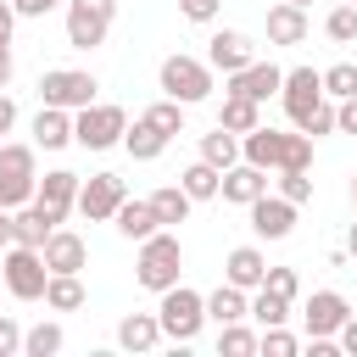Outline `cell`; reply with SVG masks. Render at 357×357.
Returning <instances> with one entry per match:
<instances>
[{
  "label": "cell",
  "instance_id": "8",
  "mask_svg": "<svg viewBox=\"0 0 357 357\" xmlns=\"http://www.w3.org/2000/svg\"><path fill=\"white\" fill-rule=\"evenodd\" d=\"M95 73H84V67H50L45 78H39V100L45 106H61V112H78V106H89L95 100Z\"/></svg>",
  "mask_w": 357,
  "mask_h": 357
},
{
  "label": "cell",
  "instance_id": "16",
  "mask_svg": "<svg viewBox=\"0 0 357 357\" xmlns=\"http://www.w3.org/2000/svg\"><path fill=\"white\" fill-rule=\"evenodd\" d=\"M279 78H284V73H279L273 61H245L240 73H229V95H245V100L262 106L268 95H279Z\"/></svg>",
  "mask_w": 357,
  "mask_h": 357
},
{
  "label": "cell",
  "instance_id": "14",
  "mask_svg": "<svg viewBox=\"0 0 357 357\" xmlns=\"http://www.w3.org/2000/svg\"><path fill=\"white\" fill-rule=\"evenodd\" d=\"M218 195L234 201V206H251L257 195H268V167H257V162H234V167H223Z\"/></svg>",
  "mask_w": 357,
  "mask_h": 357
},
{
  "label": "cell",
  "instance_id": "53",
  "mask_svg": "<svg viewBox=\"0 0 357 357\" xmlns=\"http://www.w3.org/2000/svg\"><path fill=\"white\" fill-rule=\"evenodd\" d=\"M346 6H357V0H346Z\"/></svg>",
  "mask_w": 357,
  "mask_h": 357
},
{
  "label": "cell",
  "instance_id": "36",
  "mask_svg": "<svg viewBox=\"0 0 357 357\" xmlns=\"http://www.w3.org/2000/svg\"><path fill=\"white\" fill-rule=\"evenodd\" d=\"M145 123H156V128H162V134H167V139H173V134H184V106H178V100H167V95H162V100H156V106H145Z\"/></svg>",
  "mask_w": 357,
  "mask_h": 357
},
{
  "label": "cell",
  "instance_id": "44",
  "mask_svg": "<svg viewBox=\"0 0 357 357\" xmlns=\"http://www.w3.org/2000/svg\"><path fill=\"white\" fill-rule=\"evenodd\" d=\"M335 346H340L346 357H357V312H346V324L335 329Z\"/></svg>",
  "mask_w": 357,
  "mask_h": 357
},
{
  "label": "cell",
  "instance_id": "40",
  "mask_svg": "<svg viewBox=\"0 0 357 357\" xmlns=\"http://www.w3.org/2000/svg\"><path fill=\"white\" fill-rule=\"evenodd\" d=\"M262 290L296 301V296H301V273H296V268H268V273H262Z\"/></svg>",
  "mask_w": 357,
  "mask_h": 357
},
{
  "label": "cell",
  "instance_id": "20",
  "mask_svg": "<svg viewBox=\"0 0 357 357\" xmlns=\"http://www.w3.org/2000/svg\"><path fill=\"white\" fill-rule=\"evenodd\" d=\"M112 223H117V234H123V240H134V245H139V240H151V234L162 229V223H156V212H151V201H128V195H123V206L112 212Z\"/></svg>",
  "mask_w": 357,
  "mask_h": 357
},
{
  "label": "cell",
  "instance_id": "47",
  "mask_svg": "<svg viewBox=\"0 0 357 357\" xmlns=\"http://www.w3.org/2000/svg\"><path fill=\"white\" fill-rule=\"evenodd\" d=\"M11 123H17V106H11V95H6V89H0V139H6V134H11Z\"/></svg>",
  "mask_w": 357,
  "mask_h": 357
},
{
  "label": "cell",
  "instance_id": "25",
  "mask_svg": "<svg viewBox=\"0 0 357 357\" xmlns=\"http://www.w3.org/2000/svg\"><path fill=\"white\" fill-rule=\"evenodd\" d=\"M123 145H128V156H134V162H156V156L167 151V134H162L156 123L134 117V128H123Z\"/></svg>",
  "mask_w": 357,
  "mask_h": 357
},
{
  "label": "cell",
  "instance_id": "32",
  "mask_svg": "<svg viewBox=\"0 0 357 357\" xmlns=\"http://www.w3.org/2000/svg\"><path fill=\"white\" fill-rule=\"evenodd\" d=\"M61 324H33V329H22V351L28 357H56L61 351Z\"/></svg>",
  "mask_w": 357,
  "mask_h": 357
},
{
  "label": "cell",
  "instance_id": "11",
  "mask_svg": "<svg viewBox=\"0 0 357 357\" xmlns=\"http://www.w3.org/2000/svg\"><path fill=\"white\" fill-rule=\"evenodd\" d=\"M73 201H78V173H67V167H50V173L33 184V206H39L50 223H61V218L73 212Z\"/></svg>",
  "mask_w": 357,
  "mask_h": 357
},
{
  "label": "cell",
  "instance_id": "5",
  "mask_svg": "<svg viewBox=\"0 0 357 357\" xmlns=\"http://www.w3.org/2000/svg\"><path fill=\"white\" fill-rule=\"evenodd\" d=\"M156 84H162V95H167V100H178V106H195V100H206V95H212V67H206L201 56H184V50H173V56L162 61Z\"/></svg>",
  "mask_w": 357,
  "mask_h": 357
},
{
  "label": "cell",
  "instance_id": "3",
  "mask_svg": "<svg viewBox=\"0 0 357 357\" xmlns=\"http://www.w3.org/2000/svg\"><path fill=\"white\" fill-rule=\"evenodd\" d=\"M123 128H128V112L112 106V100H89V106L73 112V145H84V151H112V145H123Z\"/></svg>",
  "mask_w": 357,
  "mask_h": 357
},
{
  "label": "cell",
  "instance_id": "1",
  "mask_svg": "<svg viewBox=\"0 0 357 357\" xmlns=\"http://www.w3.org/2000/svg\"><path fill=\"white\" fill-rule=\"evenodd\" d=\"M240 162H257V167H312V139L301 128L279 134V128L257 123L251 134H240Z\"/></svg>",
  "mask_w": 357,
  "mask_h": 357
},
{
  "label": "cell",
  "instance_id": "17",
  "mask_svg": "<svg viewBox=\"0 0 357 357\" xmlns=\"http://www.w3.org/2000/svg\"><path fill=\"white\" fill-rule=\"evenodd\" d=\"M346 296L340 290H312L307 296V307H301V318H307V335H335L340 324H346Z\"/></svg>",
  "mask_w": 357,
  "mask_h": 357
},
{
  "label": "cell",
  "instance_id": "45",
  "mask_svg": "<svg viewBox=\"0 0 357 357\" xmlns=\"http://www.w3.org/2000/svg\"><path fill=\"white\" fill-rule=\"evenodd\" d=\"M56 6H61V0H11V11H17V17H50Z\"/></svg>",
  "mask_w": 357,
  "mask_h": 357
},
{
  "label": "cell",
  "instance_id": "46",
  "mask_svg": "<svg viewBox=\"0 0 357 357\" xmlns=\"http://www.w3.org/2000/svg\"><path fill=\"white\" fill-rule=\"evenodd\" d=\"M11 28H17V11L11 0H0V45H11Z\"/></svg>",
  "mask_w": 357,
  "mask_h": 357
},
{
  "label": "cell",
  "instance_id": "13",
  "mask_svg": "<svg viewBox=\"0 0 357 357\" xmlns=\"http://www.w3.org/2000/svg\"><path fill=\"white\" fill-rule=\"evenodd\" d=\"M245 212H251L257 240H290V229H296V201H284V195H257Z\"/></svg>",
  "mask_w": 357,
  "mask_h": 357
},
{
  "label": "cell",
  "instance_id": "15",
  "mask_svg": "<svg viewBox=\"0 0 357 357\" xmlns=\"http://www.w3.org/2000/svg\"><path fill=\"white\" fill-rule=\"evenodd\" d=\"M39 257H45V268H50V273H78V268L89 262V245H84L73 229H61V223H56V229H50V240L39 245Z\"/></svg>",
  "mask_w": 357,
  "mask_h": 357
},
{
  "label": "cell",
  "instance_id": "34",
  "mask_svg": "<svg viewBox=\"0 0 357 357\" xmlns=\"http://www.w3.org/2000/svg\"><path fill=\"white\" fill-rule=\"evenodd\" d=\"M218 351L223 357H251L257 351V335L245 324H218Z\"/></svg>",
  "mask_w": 357,
  "mask_h": 357
},
{
  "label": "cell",
  "instance_id": "6",
  "mask_svg": "<svg viewBox=\"0 0 357 357\" xmlns=\"http://www.w3.org/2000/svg\"><path fill=\"white\" fill-rule=\"evenodd\" d=\"M0 279H6V290H11L17 301H45V279H50V268H45V257H39L33 245H6V257H0Z\"/></svg>",
  "mask_w": 357,
  "mask_h": 357
},
{
  "label": "cell",
  "instance_id": "12",
  "mask_svg": "<svg viewBox=\"0 0 357 357\" xmlns=\"http://www.w3.org/2000/svg\"><path fill=\"white\" fill-rule=\"evenodd\" d=\"M279 100H284V112H290V123H301L318 100H324V78L312 73V67H290L284 78H279Z\"/></svg>",
  "mask_w": 357,
  "mask_h": 357
},
{
  "label": "cell",
  "instance_id": "4",
  "mask_svg": "<svg viewBox=\"0 0 357 357\" xmlns=\"http://www.w3.org/2000/svg\"><path fill=\"white\" fill-rule=\"evenodd\" d=\"M156 324H162L167 340L190 346L201 335V324H206V296H195L190 284H167L162 290V307H156Z\"/></svg>",
  "mask_w": 357,
  "mask_h": 357
},
{
  "label": "cell",
  "instance_id": "35",
  "mask_svg": "<svg viewBox=\"0 0 357 357\" xmlns=\"http://www.w3.org/2000/svg\"><path fill=\"white\" fill-rule=\"evenodd\" d=\"M324 33H329L335 45H357V6H346V0H340V6L324 17Z\"/></svg>",
  "mask_w": 357,
  "mask_h": 357
},
{
  "label": "cell",
  "instance_id": "22",
  "mask_svg": "<svg viewBox=\"0 0 357 357\" xmlns=\"http://www.w3.org/2000/svg\"><path fill=\"white\" fill-rule=\"evenodd\" d=\"M33 145H45V151L73 145V112H61V106H39V117H33Z\"/></svg>",
  "mask_w": 357,
  "mask_h": 357
},
{
  "label": "cell",
  "instance_id": "52",
  "mask_svg": "<svg viewBox=\"0 0 357 357\" xmlns=\"http://www.w3.org/2000/svg\"><path fill=\"white\" fill-rule=\"evenodd\" d=\"M290 6H301V11H307V6H312V0H290Z\"/></svg>",
  "mask_w": 357,
  "mask_h": 357
},
{
  "label": "cell",
  "instance_id": "50",
  "mask_svg": "<svg viewBox=\"0 0 357 357\" xmlns=\"http://www.w3.org/2000/svg\"><path fill=\"white\" fill-rule=\"evenodd\" d=\"M346 257H357V223L346 229Z\"/></svg>",
  "mask_w": 357,
  "mask_h": 357
},
{
  "label": "cell",
  "instance_id": "43",
  "mask_svg": "<svg viewBox=\"0 0 357 357\" xmlns=\"http://www.w3.org/2000/svg\"><path fill=\"white\" fill-rule=\"evenodd\" d=\"M335 128H340V134H357V95H346V100L335 106Z\"/></svg>",
  "mask_w": 357,
  "mask_h": 357
},
{
  "label": "cell",
  "instance_id": "42",
  "mask_svg": "<svg viewBox=\"0 0 357 357\" xmlns=\"http://www.w3.org/2000/svg\"><path fill=\"white\" fill-rule=\"evenodd\" d=\"M218 6H223V0H178V11H184L190 22H212V17H218Z\"/></svg>",
  "mask_w": 357,
  "mask_h": 357
},
{
  "label": "cell",
  "instance_id": "28",
  "mask_svg": "<svg viewBox=\"0 0 357 357\" xmlns=\"http://www.w3.org/2000/svg\"><path fill=\"white\" fill-rule=\"evenodd\" d=\"M201 162H212L218 173H223V167H234V162H240V134H229L223 123H218L212 134H201Z\"/></svg>",
  "mask_w": 357,
  "mask_h": 357
},
{
  "label": "cell",
  "instance_id": "31",
  "mask_svg": "<svg viewBox=\"0 0 357 357\" xmlns=\"http://www.w3.org/2000/svg\"><path fill=\"white\" fill-rule=\"evenodd\" d=\"M251 318H257L262 329H273V324H284V318H290V301L257 284V290H251Z\"/></svg>",
  "mask_w": 357,
  "mask_h": 357
},
{
  "label": "cell",
  "instance_id": "21",
  "mask_svg": "<svg viewBox=\"0 0 357 357\" xmlns=\"http://www.w3.org/2000/svg\"><path fill=\"white\" fill-rule=\"evenodd\" d=\"M206 318L212 324H240V318H251V290H240V284H218L212 296H206Z\"/></svg>",
  "mask_w": 357,
  "mask_h": 357
},
{
  "label": "cell",
  "instance_id": "23",
  "mask_svg": "<svg viewBox=\"0 0 357 357\" xmlns=\"http://www.w3.org/2000/svg\"><path fill=\"white\" fill-rule=\"evenodd\" d=\"M50 229H56V223H50V218H45L33 201L11 212V245H33V251H39V245L50 240Z\"/></svg>",
  "mask_w": 357,
  "mask_h": 357
},
{
  "label": "cell",
  "instance_id": "38",
  "mask_svg": "<svg viewBox=\"0 0 357 357\" xmlns=\"http://www.w3.org/2000/svg\"><path fill=\"white\" fill-rule=\"evenodd\" d=\"M257 351H268V357H296V351H301V340H296L284 324H273V329H262V335H257Z\"/></svg>",
  "mask_w": 357,
  "mask_h": 357
},
{
  "label": "cell",
  "instance_id": "2",
  "mask_svg": "<svg viewBox=\"0 0 357 357\" xmlns=\"http://www.w3.org/2000/svg\"><path fill=\"white\" fill-rule=\"evenodd\" d=\"M178 268H184V245H178V234H167V229H156L151 240H139V262H134V279L145 284V290H167V284H178Z\"/></svg>",
  "mask_w": 357,
  "mask_h": 357
},
{
  "label": "cell",
  "instance_id": "18",
  "mask_svg": "<svg viewBox=\"0 0 357 357\" xmlns=\"http://www.w3.org/2000/svg\"><path fill=\"white\" fill-rule=\"evenodd\" d=\"M307 33H312V22H307L301 6H290V0L268 6V45H301Z\"/></svg>",
  "mask_w": 357,
  "mask_h": 357
},
{
  "label": "cell",
  "instance_id": "19",
  "mask_svg": "<svg viewBox=\"0 0 357 357\" xmlns=\"http://www.w3.org/2000/svg\"><path fill=\"white\" fill-rule=\"evenodd\" d=\"M262 273H268V257H262L257 245H234V251L223 257V279H229V284H240V290H257V284H262Z\"/></svg>",
  "mask_w": 357,
  "mask_h": 357
},
{
  "label": "cell",
  "instance_id": "24",
  "mask_svg": "<svg viewBox=\"0 0 357 357\" xmlns=\"http://www.w3.org/2000/svg\"><path fill=\"white\" fill-rule=\"evenodd\" d=\"M156 340H162L156 312H128V318L117 324V346H123V351H151Z\"/></svg>",
  "mask_w": 357,
  "mask_h": 357
},
{
  "label": "cell",
  "instance_id": "33",
  "mask_svg": "<svg viewBox=\"0 0 357 357\" xmlns=\"http://www.w3.org/2000/svg\"><path fill=\"white\" fill-rule=\"evenodd\" d=\"M318 78H324V95H329V100L357 95V61H335V67H324Z\"/></svg>",
  "mask_w": 357,
  "mask_h": 357
},
{
  "label": "cell",
  "instance_id": "10",
  "mask_svg": "<svg viewBox=\"0 0 357 357\" xmlns=\"http://www.w3.org/2000/svg\"><path fill=\"white\" fill-rule=\"evenodd\" d=\"M245 61H257V45L240 33V28H212V39H206V67L212 73H240Z\"/></svg>",
  "mask_w": 357,
  "mask_h": 357
},
{
  "label": "cell",
  "instance_id": "29",
  "mask_svg": "<svg viewBox=\"0 0 357 357\" xmlns=\"http://www.w3.org/2000/svg\"><path fill=\"white\" fill-rule=\"evenodd\" d=\"M45 307H56V312H78V307H84V284H78V273H50V279H45Z\"/></svg>",
  "mask_w": 357,
  "mask_h": 357
},
{
  "label": "cell",
  "instance_id": "27",
  "mask_svg": "<svg viewBox=\"0 0 357 357\" xmlns=\"http://www.w3.org/2000/svg\"><path fill=\"white\" fill-rule=\"evenodd\" d=\"M145 201H151V212H156V223H162V229L184 223V218H190V206H195V201L184 195V184H162V190H156V195H145Z\"/></svg>",
  "mask_w": 357,
  "mask_h": 357
},
{
  "label": "cell",
  "instance_id": "51",
  "mask_svg": "<svg viewBox=\"0 0 357 357\" xmlns=\"http://www.w3.org/2000/svg\"><path fill=\"white\" fill-rule=\"evenodd\" d=\"M351 206H357V173H351Z\"/></svg>",
  "mask_w": 357,
  "mask_h": 357
},
{
  "label": "cell",
  "instance_id": "30",
  "mask_svg": "<svg viewBox=\"0 0 357 357\" xmlns=\"http://www.w3.org/2000/svg\"><path fill=\"white\" fill-rule=\"evenodd\" d=\"M178 184H184V195H190V201H212V195H218V184H223V173H218L212 162H190V167L178 173Z\"/></svg>",
  "mask_w": 357,
  "mask_h": 357
},
{
  "label": "cell",
  "instance_id": "9",
  "mask_svg": "<svg viewBox=\"0 0 357 357\" xmlns=\"http://www.w3.org/2000/svg\"><path fill=\"white\" fill-rule=\"evenodd\" d=\"M123 195H128V190H123L117 173H89V178H78V201H73V206H78L89 223H112V212L123 206Z\"/></svg>",
  "mask_w": 357,
  "mask_h": 357
},
{
  "label": "cell",
  "instance_id": "41",
  "mask_svg": "<svg viewBox=\"0 0 357 357\" xmlns=\"http://www.w3.org/2000/svg\"><path fill=\"white\" fill-rule=\"evenodd\" d=\"M17 351H22V324L0 312V357H17Z\"/></svg>",
  "mask_w": 357,
  "mask_h": 357
},
{
  "label": "cell",
  "instance_id": "26",
  "mask_svg": "<svg viewBox=\"0 0 357 357\" xmlns=\"http://www.w3.org/2000/svg\"><path fill=\"white\" fill-rule=\"evenodd\" d=\"M218 123H223L229 134H251V128L262 123V106H257V100H245V95H229V89H223V106H218Z\"/></svg>",
  "mask_w": 357,
  "mask_h": 357
},
{
  "label": "cell",
  "instance_id": "7",
  "mask_svg": "<svg viewBox=\"0 0 357 357\" xmlns=\"http://www.w3.org/2000/svg\"><path fill=\"white\" fill-rule=\"evenodd\" d=\"M112 17H117V0H67V45H73V50L106 45Z\"/></svg>",
  "mask_w": 357,
  "mask_h": 357
},
{
  "label": "cell",
  "instance_id": "49",
  "mask_svg": "<svg viewBox=\"0 0 357 357\" xmlns=\"http://www.w3.org/2000/svg\"><path fill=\"white\" fill-rule=\"evenodd\" d=\"M11 84V45H0V89Z\"/></svg>",
  "mask_w": 357,
  "mask_h": 357
},
{
  "label": "cell",
  "instance_id": "39",
  "mask_svg": "<svg viewBox=\"0 0 357 357\" xmlns=\"http://www.w3.org/2000/svg\"><path fill=\"white\" fill-rule=\"evenodd\" d=\"M296 128H301L307 139H318V134H335V106H329V95H324V100H318V106H312V112H307Z\"/></svg>",
  "mask_w": 357,
  "mask_h": 357
},
{
  "label": "cell",
  "instance_id": "37",
  "mask_svg": "<svg viewBox=\"0 0 357 357\" xmlns=\"http://www.w3.org/2000/svg\"><path fill=\"white\" fill-rule=\"evenodd\" d=\"M279 195L296 201V206H307V201H312V178H307V167H279Z\"/></svg>",
  "mask_w": 357,
  "mask_h": 357
},
{
  "label": "cell",
  "instance_id": "48",
  "mask_svg": "<svg viewBox=\"0 0 357 357\" xmlns=\"http://www.w3.org/2000/svg\"><path fill=\"white\" fill-rule=\"evenodd\" d=\"M11 245V206H0V251Z\"/></svg>",
  "mask_w": 357,
  "mask_h": 357
}]
</instances>
